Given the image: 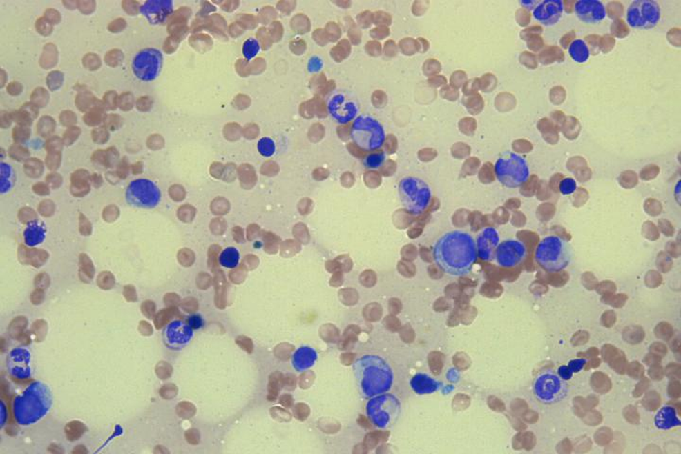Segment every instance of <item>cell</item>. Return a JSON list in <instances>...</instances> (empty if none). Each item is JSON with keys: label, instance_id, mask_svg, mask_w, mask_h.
Here are the masks:
<instances>
[{"label": "cell", "instance_id": "15", "mask_svg": "<svg viewBox=\"0 0 681 454\" xmlns=\"http://www.w3.org/2000/svg\"><path fill=\"white\" fill-rule=\"evenodd\" d=\"M193 337V330L188 323L182 320H173L165 326L163 330V340L171 349L183 348L189 344Z\"/></svg>", "mask_w": 681, "mask_h": 454}, {"label": "cell", "instance_id": "22", "mask_svg": "<svg viewBox=\"0 0 681 454\" xmlns=\"http://www.w3.org/2000/svg\"><path fill=\"white\" fill-rule=\"evenodd\" d=\"M654 422L655 426L662 431L680 427L681 424L677 411L672 406H663L655 415Z\"/></svg>", "mask_w": 681, "mask_h": 454}, {"label": "cell", "instance_id": "23", "mask_svg": "<svg viewBox=\"0 0 681 454\" xmlns=\"http://www.w3.org/2000/svg\"><path fill=\"white\" fill-rule=\"evenodd\" d=\"M47 235V228L45 224L40 221H32L26 227L24 234V241L26 246L35 247L42 244Z\"/></svg>", "mask_w": 681, "mask_h": 454}, {"label": "cell", "instance_id": "1", "mask_svg": "<svg viewBox=\"0 0 681 454\" xmlns=\"http://www.w3.org/2000/svg\"><path fill=\"white\" fill-rule=\"evenodd\" d=\"M432 256L435 264L447 275L465 277L470 274L477 259L476 242L467 232H448L435 241Z\"/></svg>", "mask_w": 681, "mask_h": 454}, {"label": "cell", "instance_id": "32", "mask_svg": "<svg viewBox=\"0 0 681 454\" xmlns=\"http://www.w3.org/2000/svg\"><path fill=\"white\" fill-rule=\"evenodd\" d=\"M559 190L562 195H570L576 190V182L573 178H565L559 185Z\"/></svg>", "mask_w": 681, "mask_h": 454}, {"label": "cell", "instance_id": "4", "mask_svg": "<svg viewBox=\"0 0 681 454\" xmlns=\"http://www.w3.org/2000/svg\"><path fill=\"white\" fill-rule=\"evenodd\" d=\"M537 264L547 272H559L570 264L573 253L568 241L562 237H545L536 249Z\"/></svg>", "mask_w": 681, "mask_h": 454}, {"label": "cell", "instance_id": "33", "mask_svg": "<svg viewBox=\"0 0 681 454\" xmlns=\"http://www.w3.org/2000/svg\"><path fill=\"white\" fill-rule=\"evenodd\" d=\"M186 323H188V325L193 330H201L204 326V319L200 315H192L189 316L188 320H186Z\"/></svg>", "mask_w": 681, "mask_h": 454}, {"label": "cell", "instance_id": "19", "mask_svg": "<svg viewBox=\"0 0 681 454\" xmlns=\"http://www.w3.org/2000/svg\"><path fill=\"white\" fill-rule=\"evenodd\" d=\"M564 6L560 0H545L536 7L535 19L545 26H553L562 19Z\"/></svg>", "mask_w": 681, "mask_h": 454}, {"label": "cell", "instance_id": "26", "mask_svg": "<svg viewBox=\"0 0 681 454\" xmlns=\"http://www.w3.org/2000/svg\"><path fill=\"white\" fill-rule=\"evenodd\" d=\"M569 52L570 57L577 63H586L590 58V50L583 40L573 41L570 46Z\"/></svg>", "mask_w": 681, "mask_h": 454}, {"label": "cell", "instance_id": "10", "mask_svg": "<svg viewBox=\"0 0 681 454\" xmlns=\"http://www.w3.org/2000/svg\"><path fill=\"white\" fill-rule=\"evenodd\" d=\"M125 197L130 206L152 209L160 205L161 191L152 180L137 179L128 185Z\"/></svg>", "mask_w": 681, "mask_h": 454}, {"label": "cell", "instance_id": "37", "mask_svg": "<svg viewBox=\"0 0 681 454\" xmlns=\"http://www.w3.org/2000/svg\"><path fill=\"white\" fill-rule=\"evenodd\" d=\"M0 417H1L0 424H1V428H3L7 420L6 405H5L4 402H1V406H0Z\"/></svg>", "mask_w": 681, "mask_h": 454}, {"label": "cell", "instance_id": "29", "mask_svg": "<svg viewBox=\"0 0 681 454\" xmlns=\"http://www.w3.org/2000/svg\"><path fill=\"white\" fill-rule=\"evenodd\" d=\"M386 159V155L384 152H372L367 155L363 160V165L366 169L378 170L384 164Z\"/></svg>", "mask_w": 681, "mask_h": 454}, {"label": "cell", "instance_id": "25", "mask_svg": "<svg viewBox=\"0 0 681 454\" xmlns=\"http://www.w3.org/2000/svg\"><path fill=\"white\" fill-rule=\"evenodd\" d=\"M0 173H1V177H0V193H1V195H5V193H9L12 187H14L15 182V172L11 165L2 162L0 164Z\"/></svg>", "mask_w": 681, "mask_h": 454}, {"label": "cell", "instance_id": "13", "mask_svg": "<svg viewBox=\"0 0 681 454\" xmlns=\"http://www.w3.org/2000/svg\"><path fill=\"white\" fill-rule=\"evenodd\" d=\"M527 256V247L524 242L518 239H508L497 247L495 255L496 262L499 266L503 268H514L522 264Z\"/></svg>", "mask_w": 681, "mask_h": 454}, {"label": "cell", "instance_id": "17", "mask_svg": "<svg viewBox=\"0 0 681 454\" xmlns=\"http://www.w3.org/2000/svg\"><path fill=\"white\" fill-rule=\"evenodd\" d=\"M140 12L151 24H163L173 12V2L171 0H148L140 8Z\"/></svg>", "mask_w": 681, "mask_h": 454}, {"label": "cell", "instance_id": "11", "mask_svg": "<svg viewBox=\"0 0 681 454\" xmlns=\"http://www.w3.org/2000/svg\"><path fill=\"white\" fill-rule=\"evenodd\" d=\"M660 19V8L653 0H636L627 11V22L635 29H652Z\"/></svg>", "mask_w": 681, "mask_h": 454}, {"label": "cell", "instance_id": "9", "mask_svg": "<svg viewBox=\"0 0 681 454\" xmlns=\"http://www.w3.org/2000/svg\"><path fill=\"white\" fill-rule=\"evenodd\" d=\"M533 391L537 402L545 405L562 402L569 395V384L557 374L544 371L537 375L533 384Z\"/></svg>", "mask_w": 681, "mask_h": 454}, {"label": "cell", "instance_id": "30", "mask_svg": "<svg viewBox=\"0 0 681 454\" xmlns=\"http://www.w3.org/2000/svg\"><path fill=\"white\" fill-rule=\"evenodd\" d=\"M258 150L263 157H272L276 152L275 140L270 137H262L258 143Z\"/></svg>", "mask_w": 681, "mask_h": 454}, {"label": "cell", "instance_id": "7", "mask_svg": "<svg viewBox=\"0 0 681 454\" xmlns=\"http://www.w3.org/2000/svg\"><path fill=\"white\" fill-rule=\"evenodd\" d=\"M350 136L358 147L367 152L381 149L386 137L383 125L370 116L356 117Z\"/></svg>", "mask_w": 681, "mask_h": 454}, {"label": "cell", "instance_id": "36", "mask_svg": "<svg viewBox=\"0 0 681 454\" xmlns=\"http://www.w3.org/2000/svg\"><path fill=\"white\" fill-rule=\"evenodd\" d=\"M558 376L564 379L565 382L570 381L573 376L572 370L569 368L568 366H562L558 367L557 373Z\"/></svg>", "mask_w": 681, "mask_h": 454}, {"label": "cell", "instance_id": "6", "mask_svg": "<svg viewBox=\"0 0 681 454\" xmlns=\"http://www.w3.org/2000/svg\"><path fill=\"white\" fill-rule=\"evenodd\" d=\"M497 179L504 187L516 188L521 187L529 179L528 163L521 155L508 152L501 155L495 164Z\"/></svg>", "mask_w": 681, "mask_h": 454}, {"label": "cell", "instance_id": "18", "mask_svg": "<svg viewBox=\"0 0 681 454\" xmlns=\"http://www.w3.org/2000/svg\"><path fill=\"white\" fill-rule=\"evenodd\" d=\"M499 244H500V234L498 230L495 227H486L478 235L477 244H476L478 257L483 261H491Z\"/></svg>", "mask_w": 681, "mask_h": 454}, {"label": "cell", "instance_id": "2", "mask_svg": "<svg viewBox=\"0 0 681 454\" xmlns=\"http://www.w3.org/2000/svg\"><path fill=\"white\" fill-rule=\"evenodd\" d=\"M53 397L50 388L43 382H33L15 397L12 410L15 422L20 426L39 422L50 413Z\"/></svg>", "mask_w": 681, "mask_h": 454}, {"label": "cell", "instance_id": "28", "mask_svg": "<svg viewBox=\"0 0 681 454\" xmlns=\"http://www.w3.org/2000/svg\"><path fill=\"white\" fill-rule=\"evenodd\" d=\"M260 52V44L257 39H255V38H248V39L245 40V42L243 43L242 53L243 57L245 58V60H253V59H254L256 56H258Z\"/></svg>", "mask_w": 681, "mask_h": 454}, {"label": "cell", "instance_id": "20", "mask_svg": "<svg viewBox=\"0 0 681 454\" xmlns=\"http://www.w3.org/2000/svg\"><path fill=\"white\" fill-rule=\"evenodd\" d=\"M575 12L581 21L598 23L606 17V9L603 3L597 0H580L575 3Z\"/></svg>", "mask_w": 681, "mask_h": 454}, {"label": "cell", "instance_id": "16", "mask_svg": "<svg viewBox=\"0 0 681 454\" xmlns=\"http://www.w3.org/2000/svg\"><path fill=\"white\" fill-rule=\"evenodd\" d=\"M327 110L332 119L340 124H349L356 119L359 112L357 104L347 99L343 94H336L330 98Z\"/></svg>", "mask_w": 681, "mask_h": 454}, {"label": "cell", "instance_id": "12", "mask_svg": "<svg viewBox=\"0 0 681 454\" xmlns=\"http://www.w3.org/2000/svg\"><path fill=\"white\" fill-rule=\"evenodd\" d=\"M163 65L162 52L156 48L140 50L133 60L132 68L135 77L144 81L157 78Z\"/></svg>", "mask_w": 681, "mask_h": 454}, {"label": "cell", "instance_id": "14", "mask_svg": "<svg viewBox=\"0 0 681 454\" xmlns=\"http://www.w3.org/2000/svg\"><path fill=\"white\" fill-rule=\"evenodd\" d=\"M32 358L29 349L17 348L8 354L7 369L14 379L24 381L32 375Z\"/></svg>", "mask_w": 681, "mask_h": 454}, {"label": "cell", "instance_id": "5", "mask_svg": "<svg viewBox=\"0 0 681 454\" xmlns=\"http://www.w3.org/2000/svg\"><path fill=\"white\" fill-rule=\"evenodd\" d=\"M399 193L404 208L412 215H421L431 204V188L421 178L404 177L399 184Z\"/></svg>", "mask_w": 681, "mask_h": 454}, {"label": "cell", "instance_id": "3", "mask_svg": "<svg viewBox=\"0 0 681 454\" xmlns=\"http://www.w3.org/2000/svg\"><path fill=\"white\" fill-rule=\"evenodd\" d=\"M357 364L363 396L373 397L390 391L395 376L386 359L377 355H367L361 358Z\"/></svg>", "mask_w": 681, "mask_h": 454}, {"label": "cell", "instance_id": "8", "mask_svg": "<svg viewBox=\"0 0 681 454\" xmlns=\"http://www.w3.org/2000/svg\"><path fill=\"white\" fill-rule=\"evenodd\" d=\"M401 403L393 394L373 397L366 405V414L374 426L388 428L395 425L401 415Z\"/></svg>", "mask_w": 681, "mask_h": 454}, {"label": "cell", "instance_id": "31", "mask_svg": "<svg viewBox=\"0 0 681 454\" xmlns=\"http://www.w3.org/2000/svg\"><path fill=\"white\" fill-rule=\"evenodd\" d=\"M282 384V376L281 374H274L271 377L270 387H269V394L268 399L270 400H275L276 396H278V389L280 388V385Z\"/></svg>", "mask_w": 681, "mask_h": 454}, {"label": "cell", "instance_id": "21", "mask_svg": "<svg viewBox=\"0 0 681 454\" xmlns=\"http://www.w3.org/2000/svg\"><path fill=\"white\" fill-rule=\"evenodd\" d=\"M411 388L417 395H430L439 389L440 384L434 377L424 373H417L410 382Z\"/></svg>", "mask_w": 681, "mask_h": 454}, {"label": "cell", "instance_id": "34", "mask_svg": "<svg viewBox=\"0 0 681 454\" xmlns=\"http://www.w3.org/2000/svg\"><path fill=\"white\" fill-rule=\"evenodd\" d=\"M586 364H587V359H575L570 362L568 366H569V368L572 370L573 373L575 374L579 373L580 371H582V369L585 367Z\"/></svg>", "mask_w": 681, "mask_h": 454}, {"label": "cell", "instance_id": "24", "mask_svg": "<svg viewBox=\"0 0 681 454\" xmlns=\"http://www.w3.org/2000/svg\"><path fill=\"white\" fill-rule=\"evenodd\" d=\"M316 351L309 348H301L294 355V366L298 370L309 368L316 363Z\"/></svg>", "mask_w": 681, "mask_h": 454}, {"label": "cell", "instance_id": "38", "mask_svg": "<svg viewBox=\"0 0 681 454\" xmlns=\"http://www.w3.org/2000/svg\"><path fill=\"white\" fill-rule=\"evenodd\" d=\"M280 402L282 403L284 406L290 407L291 403H293V399H291V396H283L280 399Z\"/></svg>", "mask_w": 681, "mask_h": 454}, {"label": "cell", "instance_id": "35", "mask_svg": "<svg viewBox=\"0 0 681 454\" xmlns=\"http://www.w3.org/2000/svg\"><path fill=\"white\" fill-rule=\"evenodd\" d=\"M323 68V61L321 58L314 56L309 59L308 68L309 72H318Z\"/></svg>", "mask_w": 681, "mask_h": 454}, {"label": "cell", "instance_id": "27", "mask_svg": "<svg viewBox=\"0 0 681 454\" xmlns=\"http://www.w3.org/2000/svg\"><path fill=\"white\" fill-rule=\"evenodd\" d=\"M219 262L222 267L233 269L239 265L240 252L235 247H229L220 255Z\"/></svg>", "mask_w": 681, "mask_h": 454}]
</instances>
